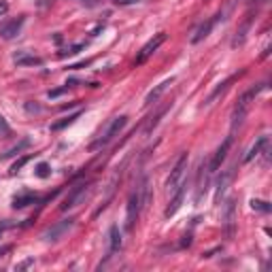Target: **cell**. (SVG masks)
Wrapping results in <instances>:
<instances>
[{
    "instance_id": "cell-1",
    "label": "cell",
    "mask_w": 272,
    "mask_h": 272,
    "mask_svg": "<svg viewBox=\"0 0 272 272\" xmlns=\"http://www.w3.org/2000/svg\"><path fill=\"white\" fill-rule=\"evenodd\" d=\"M264 88V85H257V88H251L249 92H245L240 98H238V102H236V107H234V111H232V130H236V128L245 121V117H247V113H249V109H251V102L255 100V96L260 94V90Z\"/></svg>"
},
{
    "instance_id": "cell-2",
    "label": "cell",
    "mask_w": 272,
    "mask_h": 272,
    "mask_svg": "<svg viewBox=\"0 0 272 272\" xmlns=\"http://www.w3.org/2000/svg\"><path fill=\"white\" fill-rule=\"evenodd\" d=\"M142 206H145V200H142L140 187L136 185V190L130 194V198H128V206H125V227L128 230H134V223L138 219Z\"/></svg>"
},
{
    "instance_id": "cell-3",
    "label": "cell",
    "mask_w": 272,
    "mask_h": 272,
    "mask_svg": "<svg viewBox=\"0 0 272 272\" xmlns=\"http://www.w3.org/2000/svg\"><path fill=\"white\" fill-rule=\"evenodd\" d=\"M125 123H128V117H125V115H119V117H115V119H113V121L107 125L104 134L100 136L98 140H94V142H92V147H90V149H92V151H96V149H100V147H107L113 138H115V136H119V132H121L123 128H125Z\"/></svg>"
},
{
    "instance_id": "cell-4",
    "label": "cell",
    "mask_w": 272,
    "mask_h": 272,
    "mask_svg": "<svg viewBox=\"0 0 272 272\" xmlns=\"http://www.w3.org/2000/svg\"><path fill=\"white\" fill-rule=\"evenodd\" d=\"M187 153H183L181 157H179V162L173 166V170H170V177L166 179V190H168V194H173L179 185L183 183V177H185V170H187Z\"/></svg>"
},
{
    "instance_id": "cell-5",
    "label": "cell",
    "mask_w": 272,
    "mask_h": 272,
    "mask_svg": "<svg viewBox=\"0 0 272 272\" xmlns=\"http://www.w3.org/2000/svg\"><path fill=\"white\" fill-rule=\"evenodd\" d=\"M164 43H166V32H160V34H155L149 43H147V45L145 47H142L140 49V53L136 55V66H140V64H145L149 58H151V55L157 51V49H160L162 45H164Z\"/></svg>"
},
{
    "instance_id": "cell-6",
    "label": "cell",
    "mask_w": 272,
    "mask_h": 272,
    "mask_svg": "<svg viewBox=\"0 0 272 272\" xmlns=\"http://www.w3.org/2000/svg\"><path fill=\"white\" fill-rule=\"evenodd\" d=\"M75 225V219L73 217H68V219H62L58 223H53L49 230H45V234H43V240H47V242H55V240H60L70 227Z\"/></svg>"
},
{
    "instance_id": "cell-7",
    "label": "cell",
    "mask_w": 272,
    "mask_h": 272,
    "mask_svg": "<svg viewBox=\"0 0 272 272\" xmlns=\"http://www.w3.org/2000/svg\"><path fill=\"white\" fill-rule=\"evenodd\" d=\"M90 187H92L90 183H81V185H77V187L66 196V200L62 202V206H60V208H62V211H68V208H75L77 204H81L83 200H85V196H88Z\"/></svg>"
},
{
    "instance_id": "cell-8",
    "label": "cell",
    "mask_w": 272,
    "mask_h": 272,
    "mask_svg": "<svg viewBox=\"0 0 272 272\" xmlns=\"http://www.w3.org/2000/svg\"><path fill=\"white\" fill-rule=\"evenodd\" d=\"M223 230H225V238H234L236 234V202L234 200H227L225 204V213H223Z\"/></svg>"
},
{
    "instance_id": "cell-9",
    "label": "cell",
    "mask_w": 272,
    "mask_h": 272,
    "mask_svg": "<svg viewBox=\"0 0 272 272\" xmlns=\"http://www.w3.org/2000/svg\"><path fill=\"white\" fill-rule=\"evenodd\" d=\"M24 22H26V17L19 15V17H15V19H9V22H5V24H0V36H3L5 40L15 38V36L22 32Z\"/></svg>"
},
{
    "instance_id": "cell-10",
    "label": "cell",
    "mask_w": 272,
    "mask_h": 272,
    "mask_svg": "<svg viewBox=\"0 0 272 272\" xmlns=\"http://www.w3.org/2000/svg\"><path fill=\"white\" fill-rule=\"evenodd\" d=\"M185 187H187V183H181L179 187L173 192L175 196H173V200L168 202V206H166V211H164V215L166 217H173V215L181 208V204H183V200H185Z\"/></svg>"
},
{
    "instance_id": "cell-11",
    "label": "cell",
    "mask_w": 272,
    "mask_h": 272,
    "mask_svg": "<svg viewBox=\"0 0 272 272\" xmlns=\"http://www.w3.org/2000/svg\"><path fill=\"white\" fill-rule=\"evenodd\" d=\"M232 136H227L223 142H221V147L217 149V151H215V155H213V160L208 162V166H211V170H213V173H215V170H217L219 166H221V162L225 160V157H227V151H230V147H232Z\"/></svg>"
},
{
    "instance_id": "cell-12",
    "label": "cell",
    "mask_w": 272,
    "mask_h": 272,
    "mask_svg": "<svg viewBox=\"0 0 272 272\" xmlns=\"http://www.w3.org/2000/svg\"><path fill=\"white\" fill-rule=\"evenodd\" d=\"M211 175H213V170H211L208 162H202V166H200V173H198V194H196V200H202V196L206 194L208 177Z\"/></svg>"
},
{
    "instance_id": "cell-13",
    "label": "cell",
    "mask_w": 272,
    "mask_h": 272,
    "mask_svg": "<svg viewBox=\"0 0 272 272\" xmlns=\"http://www.w3.org/2000/svg\"><path fill=\"white\" fill-rule=\"evenodd\" d=\"M175 83V77H170V79H166V81H162L160 85H155V88L147 94V98H145V107H151V104H155L157 100H160L162 96H164V92L170 88V85Z\"/></svg>"
},
{
    "instance_id": "cell-14",
    "label": "cell",
    "mask_w": 272,
    "mask_h": 272,
    "mask_svg": "<svg viewBox=\"0 0 272 272\" xmlns=\"http://www.w3.org/2000/svg\"><path fill=\"white\" fill-rule=\"evenodd\" d=\"M232 179H234V168L225 170V173L219 177V181H217V192H215V202H217V204L221 202V198L225 196V192H227V187H230Z\"/></svg>"
},
{
    "instance_id": "cell-15",
    "label": "cell",
    "mask_w": 272,
    "mask_h": 272,
    "mask_svg": "<svg viewBox=\"0 0 272 272\" xmlns=\"http://www.w3.org/2000/svg\"><path fill=\"white\" fill-rule=\"evenodd\" d=\"M13 64L15 66H40L43 60L38 58V55L30 53V51H17L15 55H13Z\"/></svg>"
},
{
    "instance_id": "cell-16",
    "label": "cell",
    "mask_w": 272,
    "mask_h": 272,
    "mask_svg": "<svg viewBox=\"0 0 272 272\" xmlns=\"http://www.w3.org/2000/svg\"><path fill=\"white\" fill-rule=\"evenodd\" d=\"M219 17H221V13H217V15H215V17L206 19L202 26L198 28V30H196V34L192 36V43H194V45H196V43H200V40H204V38L211 34V30L215 28V24H217V19H219Z\"/></svg>"
},
{
    "instance_id": "cell-17",
    "label": "cell",
    "mask_w": 272,
    "mask_h": 272,
    "mask_svg": "<svg viewBox=\"0 0 272 272\" xmlns=\"http://www.w3.org/2000/svg\"><path fill=\"white\" fill-rule=\"evenodd\" d=\"M123 245V240H121V232H119V227L117 225H111V230H109V253H117Z\"/></svg>"
},
{
    "instance_id": "cell-18",
    "label": "cell",
    "mask_w": 272,
    "mask_h": 272,
    "mask_svg": "<svg viewBox=\"0 0 272 272\" xmlns=\"http://www.w3.org/2000/svg\"><path fill=\"white\" fill-rule=\"evenodd\" d=\"M36 194H22V196H15L13 198V208H26L36 202Z\"/></svg>"
},
{
    "instance_id": "cell-19",
    "label": "cell",
    "mask_w": 272,
    "mask_h": 272,
    "mask_svg": "<svg viewBox=\"0 0 272 272\" xmlns=\"http://www.w3.org/2000/svg\"><path fill=\"white\" fill-rule=\"evenodd\" d=\"M266 142H268V136H260V138H257V142H255V145L249 149V153L245 155V162H251V160H255V157L262 153V149L266 147Z\"/></svg>"
},
{
    "instance_id": "cell-20",
    "label": "cell",
    "mask_w": 272,
    "mask_h": 272,
    "mask_svg": "<svg viewBox=\"0 0 272 272\" xmlns=\"http://www.w3.org/2000/svg\"><path fill=\"white\" fill-rule=\"evenodd\" d=\"M249 28H251V17L242 24L238 30H236V36H234V40H232V47H238V45H242L245 43V38H247V32H249Z\"/></svg>"
},
{
    "instance_id": "cell-21",
    "label": "cell",
    "mask_w": 272,
    "mask_h": 272,
    "mask_svg": "<svg viewBox=\"0 0 272 272\" xmlns=\"http://www.w3.org/2000/svg\"><path fill=\"white\" fill-rule=\"evenodd\" d=\"M79 115H81V111H77V113H73V115H68V117H64V119H60V121H55V123H51V130L53 132H58V130H64L66 125H70L75 119H79Z\"/></svg>"
},
{
    "instance_id": "cell-22",
    "label": "cell",
    "mask_w": 272,
    "mask_h": 272,
    "mask_svg": "<svg viewBox=\"0 0 272 272\" xmlns=\"http://www.w3.org/2000/svg\"><path fill=\"white\" fill-rule=\"evenodd\" d=\"M28 147H30V140H28V138H24V140H19V145L11 147L7 153H3V155H0V160H7V157H11V155H17L19 151H24V149H28Z\"/></svg>"
},
{
    "instance_id": "cell-23",
    "label": "cell",
    "mask_w": 272,
    "mask_h": 272,
    "mask_svg": "<svg viewBox=\"0 0 272 272\" xmlns=\"http://www.w3.org/2000/svg\"><path fill=\"white\" fill-rule=\"evenodd\" d=\"M236 77H238V75H234V77H230V79H225L223 83H219V88H217V90H215V92H213V94L208 96V104L213 102V100H215V98H219V96H221V94H223V92H225L227 88H230V85H232V81H234Z\"/></svg>"
},
{
    "instance_id": "cell-24",
    "label": "cell",
    "mask_w": 272,
    "mask_h": 272,
    "mask_svg": "<svg viewBox=\"0 0 272 272\" xmlns=\"http://www.w3.org/2000/svg\"><path fill=\"white\" fill-rule=\"evenodd\" d=\"M168 109H170V104H166L164 109H160V111H157V115H155V117H151V119L147 121V128H145V132H147V134H151V132H153V128H155L157 123H160V119L164 117V113H166Z\"/></svg>"
},
{
    "instance_id": "cell-25",
    "label": "cell",
    "mask_w": 272,
    "mask_h": 272,
    "mask_svg": "<svg viewBox=\"0 0 272 272\" xmlns=\"http://www.w3.org/2000/svg\"><path fill=\"white\" fill-rule=\"evenodd\" d=\"M30 157H32V155H24V157H19L17 162H13V166H11V175L19 173V170H22V168H24L28 162H30Z\"/></svg>"
},
{
    "instance_id": "cell-26",
    "label": "cell",
    "mask_w": 272,
    "mask_h": 272,
    "mask_svg": "<svg viewBox=\"0 0 272 272\" xmlns=\"http://www.w3.org/2000/svg\"><path fill=\"white\" fill-rule=\"evenodd\" d=\"M251 208L253 211H262V213H270V204L266 202V200H251Z\"/></svg>"
},
{
    "instance_id": "cell-27",
    "label": "cell",
    "mask_w": 272,
    "mask_h": 272,
    "mask_svg": "<svg viewBox=\"0 0 272 272\" xmlns=\"http://www.w3.org/2000/svg\"><path fill=\"white\" fill-rule=\"evenodd\" d=\"M11 136V125L7 123V119L0 115V138H9Z\"/></svg>"
},
{
    "instance_id": "cell-28",
    "label": "cell",
    "mask_w": 272,
    "mask_h": 272,
    "mask_svg": "<svg viewBox=\"0 0 272 272\" xmlns=\"http://www.w3.org/2000/svg\"><path fill=\"white\" fill-rule=\"evenodd\" d=\"M49 175H51V170H49V164L40 162V164L36 166V177H40V179H47Z\"/></svg>"
},
{
    "instance_id": "cell-29",
    "label": "cell",
    "mask_w": 272,
    "mask_h": 272,
    "mask_svg": "<svg viewBox=\"0 0 272 272\" xmlns=\"http://www.w3.org/2000/svg\"><path fill=\"white\" fill-rule=\"evenodd\" d=\"M66 92H68V85H62V88H58V90H51L49 92V98H58V96H62Z\"/></svg>"
},
{
    "instance_id": "cell-30",
    "label": "cell",
    "mask_w": 272,
    "mask_h": 272,
    "mask_svg": "<svg viewBox=\"0 0 272 272\" xmlns=\"http://www.w3.org/2000/svg\"><path fill=\"white\" fill-rule=\"evenodd\" d=\"M117 7H128V5H138L140 0H113Z\"/></svg>"
},
{
    "instance_id": "cell-31",
    "label": "cell",
    "mask_w": 272,
    "mask_h": 272,
    "mask_svg": "<svg viewBox=\"0 0 272 272\" xmlns=\"http://www.w3.org/2000/svg\"><path fill=\"white\" fill-rule=\"evenodd\" d=\"M7 11H9V3L7 0H0V17L7 15Z\"/></svg>"
},
{
    "instance_id": "cell-32",
    "label": "cell",
    "mask_w": 272,
    "mask_h": 272,
    "mask_svg": "<svg viewBox=\"0 0 272 272\" xmlns=\"http://www.w3.org/2000/svg\"><path fill=\"white\" fill-rule=\"evenodd\" d=\"M190 245H192V234H185L181 240V247H190Z\"/></svg>"
},
{
    "instance_id": "cell-33",
    "label": "cell",
    "mask_w": 272,
    "mask_h": 272,
    "mask_svg": "<svg viewBox=\"0 0 272 272\" xmlns=\"http://www.w3.org/2000/svg\"><path fill=\"white\" fill-rule=\"evenodd\" d=\"M53 3V0H36V5L40 7V9H45V7H49Z\"/></svg>"
},
{
    "instance_id": "cell-34",
    "label": "cell",
    "mask_w": 272,
    "mask_h": 272,
    "mask_svg": "<svg viewBox=\"0 0 272 272\" xmlns=\"http://www.w3.org/2000/svg\"><path fill=\"white\" fill-rule=\"evenodd\" d=\"M9 225H11V223H7V221H5V223H0V234H3V232L7 230V227H9Z\"/></svg>"
}]
</instances>
